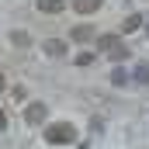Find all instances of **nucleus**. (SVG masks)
Instances as JSON below:
<instances>
[{"label": "nucleus", "instance_id": "nucleus-7", "mask_svg": "<svg viewBox=\"0 0 149 149\" xmlns=\"http://www.w3.org/2000/svg\"><path fill=\"white\" fill-rule=\"evenodd\" d=\"M70 38H73V42H90V38H94V28H90V24H76L73 31H70Z\"/></svg>", "mask_w": 149, "mask_h": 149}, {"label": "nucleus", "instance_id": "nucleus-11", "mask_svg": "<svg viewBox=\"0 0 149 149\" xmlns=\"http://www.w3.org/2000/svg\"><path fill=\"white\" fill-rule=\"evenodd\" d=\"M125 80H128V76H125V70H114V73H111V83H118V87H121Z\"/></svg>", "mask_w": 149, "mask_h": 149}, {"label": "nucleus", "instance_id": "nucleus-1", "mask_svg": "<svg viewBox=\"0 0 149 149\" xmlns=\"http://www.w3.org/2000/svg\"><path fill=\"white\" fill-rule=\"evenodd\" d=\"M76 139V128L70 121H56V125H45V142L49 146H70Z\"/></svg>", "mask_w": 149, "mask_h": 149}, {"label": "nucleus", "instance_id": "nucleus-2", "mask_svg": "<svg viewBox=\"0 0 149 149\" xmlns=\"http://www.w3.org/2000/svg\"><path fill=\"white\" fill-rule=\"evenodd\" d=\"M97 45H101V52H104V56H111L114 63L128 59V45H121V38H118V35H104Z\"/></svg>", "mask_w": 149, "mask_h": 149}, {"label": "nucleus", "instance_id": "nucleus-10", "mask_svg": "<svg viewBox=\"0 0 149 149\" xmlns=\"http://www.w3.org/2000/svg\"><path fill=\"white\" fill-rule=\"evenodd\" d=\"M90 63H94V52H80L76 56V66H90Z\"/></svg>", "mask_w": 149, "mask_h": 149}, {"label": "nucleus", "instance_id": "nucleus-4", "mask_svg": "<svg viewBox=\"0 0 149 149\" xmlns=\"http://www.w3.org/2000/svg\"><path fill=\"white\" fill-rule=\"evenodd\" d=\"M38 14H63L66 10V0H35Z\"/></svg>", "mask_w": 149, "mask_h": 149}, {"label": "nucleus", "instance_id": "nucleus-6", "mask_svg": "<svg viewBox=\"0 0 149 149\" xmlns=\"http://www.w3.org/2000/svg\"><path fill=\"white\" fill-rule=\"evenodd\" d=\"M45 56H52V59H59V56H66V42H59V38H49L45 45Z\"/></svg>", "mask_w": 149, "mask_h": 149}, {"label": "nucleus", "instance_id": "nucleus-8", "mask_svg": "<svg viewBox=\"0 0 149 149\" xmlns=\"http://www.w3.org/2000/svg\"><path fill=\"white\" fill-rule=\"evenodd\" d=\"M139 28H142V14H128V17H125V24H121V31H125V35H132V31H139Z\"/></svg>", "mask_w": 149, "mask_h": 149}, {"label": "nucleus", "instance_id": "nucleus-5", "mask_svg": "<svg viewBox=\"0 0 149 149\" xmlns=\"http://www.w3.org/2000/svg\"><path fill=\"white\" fill-rule=\"evenodd\" d=\"M104 0H73V10L76 14H97Z\"/></svg>", "mask_w": 149, "mask_h": 149}, {"label": "nucleus", "instance_id": "nucleus-14", "mask_svg": "<svg viewBox=\"0 0 149 149\" xmlns=\"http://www.w3.org/2000/svg\"><path fill=\"white\" fill-rule=\"evenodd\" d=\"M3 87H7V76H3V73H0V90H3Z\"/></svg>", "mask_w": 149, "mask_h": 149}, {"label": "nucleus", "instance_id": "nucleus-13", "mask_svg": "<svg viewBox=\"0 0 149 149\" xmlns=\"http://www.w3.org/2000/svg\"><path fill=\"white\" fill-rule=\"evenodd\" d=\"M7 128V114H3V108H0V132Z\"/></svg>", "mask_w": 149, "mask_h": 149}, {"label": "nucleus", "instance_id": "nucleus-9", "mask_svg": "<svg viewBox=\"0 0 149 149\" xmlns=\"http://www.w3.org/2000/svg\"><path fill=\"white\" fill-rule=\"evenodd\" d=\"M10 42H14L17 49H28V45H31V38H28V31H14V35H10Z\"/></svg>", "mask_w": 149, "mask_h": 149}, {"label": "nucleus", "instance_id": "nucleus-3", "mask_svg": "<svg viewBox=\"0 0 149 149\" xmlns=\"http://www.w3.org/2000/svg\"><path fill=\"white\" fill-rule=\"evenodd\" d=\"M24 121H28V125H42V121H45V104H42V101L28 104V108H24Z\"/></svg>", "mask_w": 149, "mask_h": 149}, {"label": "nucleus", "instance_id": "nucleus-12", "mask_svg": "<svg viewBox=\"0 0 149 149\" xmlns=\"http://www.w3.org/2000/svg\"><path fill=\"white\" fill-rule=\"evenodd\" d=\"M139 83H149V66H139V73H135Z\"/></svg>", "mask_w": 149, "mask_h": 149}]
</instances>
